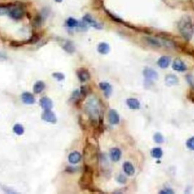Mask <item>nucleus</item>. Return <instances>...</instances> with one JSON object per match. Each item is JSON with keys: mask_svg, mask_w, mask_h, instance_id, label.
I'll use <instances>...</instances> for the list:
<instances>
[{"mask_svg": "<svg viewBox=\"0 0 194 194\" xmlns=\"http://www.w3.org/2000/svg\"><path fill=\"white\" fill-rule=\"evenodd\" d=\"M172 68H174L175 70H177V71H180V72L185 71V70H187L186 65H185L181 59H175L174 61Z\"/></svg>", "mask_w": 194, "mask_h": 194, "instance_id": "obj_12", "label": "nucleus"}, {"mask_svg": "<svg viewBox=\"0 0 194 194\" xmlns=\"http://www.w3.org/2000/svg\"><path fill=\"white\" fill-rule=\"evenodd\" d=\"M39 40H40V35L38 33H36V34L33 35L32 37H31V39H30L27 43H35L36 42H38Z\"/></svg>", "mask_w": 194, "mask_h": 194, "instance_id": "obj_30", "label": "nucleus"}, {"mask_svg": "<svg viewBox=\"0 0 194 194\" xmlns=\"http://www.w3.org/2000/svg\"><path fill=\"white\" fill-rule=\"evenodd\" d=\"M127 105L131 109H138L140 106V102L136 99L130 98L127 99Z\"/></svg>", "mask_w": 194, "mask_h": 194, "instance_id": "obj_20", "label": "nucleus"}, {"mask_svg": "<svg viewBox=\"0 0 194 194\" xmlns=\"http://www.w3.org/2000/svg\"><path fill=\"white\" fill-rule=\"evenodd\" d=\"M178 27L180 33L183 38L187 40L191 39L193 33V24L190 16H183L180 21Z\"/></svg>", "mask_w": 194, "mask_h": 194, "instance_id": "obj_1", "label": "nucleus"}, {"mask_svg": "<svg viewBox=\"0 0 194 194\" xmlns=\"http://www.w3.org/2000/svg\"><path fill=\"white\" fill-rule=\"evenodd\" d=\"M52 77L59 81L63 80L65 79V75L62 73H59V72H56V73L52 74Z\"/></svg>", "mask_w": 194, "mask_h": 194, "instance_id": "obj_28", "label": "nucleus"}, {"mask_svg": "<svg viewBox=\"0 0 194 194\" xmlns=\"http://www.w3.org/2000/svg\"><path fill=\"white\" fill-rule=\"evenodd\" d=\"M77 74L79 80H80L81 82H85V81L89 80L90 77L89 71H88L87 70L84 69V68H80V69H79L77 71Z\"/></svg>", "mask_w": 194, "mask_h": 194, "instance_id": "obj_11", "label": "nucleus"}, {"mask_svg": "<svg viewBox=\"0 0 194 194\" xmlns=\"http://www.w3.org/2000/svg\"><path fill=\"white\" fill-rule=\"evenodd\" d=\"M109 121L112 124H117L119 123V115L114 110L111 109L109 112Z\"/></svg>", "mask_w": 194, "mask_h": 194, "instance_id": "obj_13", "label": "nucleus"}, {"mask_svg": "<svg viewBox=\"0 0 194 194\" xmlns=\"http://www.w3.org/2000/svg\"><path fill=\"white\" fill-rule=\"evenodd\" d=\"M81 159V155L78 152L75 151L71 153L68 156V161L70 164H77Z\"/></svg>", "mask_w": 194, "mask_h": 194, "instance_id": "obj_14", "label": "nucleus"}, {"mask_svg": "<svg viewBox=\"0 0 194 194\" xmlns=\"http://www.w3.org/2000/svg\"><path fill=\"white\" fill-rule=\"evenodd\" d=\"M93 183V169L89 165H85L84 173L80 177L79 184L83 189H89Z\"/></svg>", "mask_w": 194, "mask_h": 194, "instance_id": "obj_3", "label": "nucleus"}, {"mask_svg": "<svg viewBox=\"0 0 194 194\" xmlns=\"http://www.w3.org/2000/svg\"><path fill=\"white\" fill-rule=\"evenodd\" d=\"M143 40L148 45H149L152 47H154V48H160V47L163 46H170V43L165 41V40H159V39L150 37V36H146Z\"/></svg>", "mask_w": 194, "mask_h": 194, "instance_id": "obj_4", "label": "nucleus"}, {"mask_svg": "<svg viewBox=\"0 0 194 194\" xmlns=\"http://www.w3.org/2000/svg\"><path fill=\"white\" fill-rule=\"evenodd\" d=\"M85 111L86 114L90 116V118L93 121H96V120L99 117L100 113L99 105V103L96 99H90L86 102L85 105Z\"/></svg>", "mask_w": 194, "mask_h": 194, "instance_id": "obj_2", "label": "nucleus"}, {"mask_svg": "<svg viewBox=\"0 0 194 194\" xmlns=\"http://www.w3.org/2000/svg\"><path fill=\"white\" fill-rule=\"evenodd\" d=\"M84 20L86 23L89 24L90 25H91L92 27L96 28V29H102V28H103V26L101 25V24H99L98 22H96V21L90 15H85V16L84 17Z\"/></svg>", "mask_w": 194, "mask_h": 194, "instance_id": "obj_7", "label": "nucleus"}, {"mask_svg": "<svg viewBox=\"0 0 194 194\" xmlns=\"http://www.w3.org/2000/svg\"><path fill=\"white\" fill-rule=\"evenodd\" d=\"M42 119L46 122L52 123V124H55L57 121L56 114L51 110H44V112L42 114Z\"/></svg>", "mask_w": 194, "mask_h": 194, "instance_id": "obj_5", "label": "nucleus"}, {"mask_svg": "<svg viewBox=\"0 0 194 194\" xmlns=\"http://www.w3.org/2000/svg\"><path fill=\"white\" fill-rule=\"evenodd\" d=\"M56 2H62V0H55Z\"/></svg>", "mask_w": 194, "mask_h": 194, "instance_id": "obj_36", "label": "nucleus"}, {"mask_svg": "<svg viewBox=\"0 0 194 194\" xmlns=\"http://www.w3.org/2000/svg\"><path fill=\"white\" fill-rule=\"evenodd\" d=\"M162 154H163V153H162V150L160 148H154L151 151V155L153 158H160L162 156Z\"/></svg>", "mask_w": 194, "mask_h": 194, "instance_id": "obj_23", "label": "nucleus"}, {"mask_svg": "<svg viewBox=\"0 0 194 194\" xmlns=\"http://www.w3.org/2000/svg\"><path fill=\"white\" fill-rule=\"evenodd\" d=\"M154 140L156 141L157 143H162L164 142V137L161 133H156L154 135Z\"/></svg>", "mask_w": 194, "mask_h": 194, "instance_id": "obj_27", "label": "nucleus"}, {"mask_svg": "<svg viewBox=\"0 0 194 194\" xmlns=\"http://www.w3.org/2000/svg\"><path fill=\"white\" fill-rule=\"evenodd\" d=\"M187 146L190 149L194 150V137H191V138H190L187 141Z\"/></svg>", "mask_w": 194, "mask_h": 194, "instance_id": "obj_29", "label": "nucleus"}, {"mask_svg": "<svg viewBox=\"0 0 194 194\" xmlns=\"http://www.w3.org/2000/svg\"><path fill=\"white\" fill-rule=\"evenodd\" d=\"M121 152L118 148H113L110 150V158L112 161L118 162L121 158Z\"/></svg>", "mask_w": 194, "mask_h": 194, "instance_id": "obj_15", "label": "nucleus"}, {"mask_svg": "<svg viewBox=\"0 0 194 194\" xmlns=\"http://www.w3.org/2000/svg\"><path fill=\"white\" fill-rule=\"evenodd\" d=\"M98 49V52H99V53H101L103 55H105L109 52V51H110V47H109L108 43H102L99 44L98 49Z\"/></svg>", "mask_w": 194, "mask_h": 194, "instance_id": "obj_22", "label": "nucleus"}, {"mask_svg": "<svg viewBox=\"0 0 194 194\" xmlns=\"http://www.w3.org/2000/svg\"><path fill=\"white\" fill-rule=\"evenodd\" d=\"M40 105L44 110H51L52 109V106H53L52 100L46 96H44L40 99Z\"/></svg>", "mask_w": 194, "mask_h": 194, "instance_id": "obj_6", "label": "nucleus"}, {"mask_svg": "<svg viewBox=\"0 0 194 194\" xmlns=\"http://www.w3.org/2000/svg\"><path fill=\"white\" fill-rule=\"evenodd\" d=\"M99 87L103 91L104 94L106 97H109L112 93V86L108 83H101L99 84Z\"/></svg>", "mask_w": 194, "mask_h": 194, "instance_id": "obj_17", "label": "nucleus"}, {"mask_svg": "<svg viewBox=\"0 0 194 194\" xmlns=\"http://www.w3.org/2000/svg\"><path fill=\"white\" fill-rule=\"evenodd\" d=\"M22 99L24 103L27 104V105H32L35 103V98L33 94L28 92H25L23 93L22 95Z\"/></svg>", "mask_w": 194, "mask_h": 194, "instance_id": "obj_9", "label": "nucleus"}, {"mask_svg": "<svg viewBox=\"0 0 194 194\" xmlns=\"http://www.w3.org/2000/svg\"><path fill=\"white\" fill-rule=\"evenodd\" d=\"M63 49H64L66 52H69V53H72V52H75V46H74V45L70 43V42H66V43H65V45L63 46Z\"/></svg>", "mask_w": 194, "mask_h": 194, "instance_id": "obj_25", "label": "nucleus"}, {"mask_svg": "<svg viewBox=\"0 0 194 194\" xmlns=\"http://www.w3.org/2000/svg\"><path fill=\"white\" fill-rule=\"evenodd\" d=\"M143 75L149 80H155L158 79V74L151 68H146L143 70Z\"/></svg>", "mask_w": 194, "mask_h": 194, "instance_id": "obj_10", "label": "nucleus"}, {"mask_svg": "<svg viewBox=\"0 0 194 194\" xmlns=\"http://www.w3.org/2000/svg\"><path fill=\"white\" fill-rule=\"evenodd\" d=\"M67 25L69 27H77L79 25V22H77V20L73 17H69V18L67 20L66 22Z\"/></svg>", "mask_w": 194, "mask_h": 194, "instance_id": "obj_26", "label": "nucleus"}, {"mask_svg": "<svg viewBox=\"0 0 194 194\" xmlns=\"http://www.w3.org/2000/svg\"><path fill=\"white\" fill-rule=\"evenodd\" d=\"M123 169H124L125 174H128V176L133 175L135 173L134 167H133L131 163H130V162H124V165H123Z\"/></svg>", "mask_w": 194, "mask_h": 194, "instance_id": "obj_16", "label": "nucleus"}, {"mask_svg": "<svg viewBox=\"0 0 194 194\" xmlns=\"http://www.w3.org/2000/svg\"><path fill=\"white\" fill-rule=\"evenodd\" d=\"M171 62V59L168 56H162L158 61V65L162 68H166Z\"/></svg>", "mask_w": 194, "mask_h": 194, "instance_id": "obj_18", "label": "nucleus"}, {"mask_svg": "<svg viewBox=\"0 0 194 194\" xmlns=\"http://www.w3.org/2000/svg\"><path fill=\"white\" fill-rule=\"evenodd\" d=\"M118 181H119L120 183H124L126 182V178H125L123 175H119V177H118Z\"/></svg>", "mask_w": 194, "mask_h": 194, "instance_id": "obj_34", "label": "nucleus"}, {"mask_svg": "<svg viewBox=\"0 0 194 194\" xmlns=\"http://www.w3.org/2000/svg\"><path fill=\"white\" fill-rule=\"evenodd\" d=\"M24 12L23 11L22 8H15L12 9V11L9 12V15L12 18L15 19V20H19L22 19L23 16H24Z\"/></svg>", "mask_w": 194, "mask_h": 194, "instance_id": "obj_8", "label": "nucleus"}, {"mask_svg": "<svg viewBox=\"0 0 194 194\" xmlns=\"http://www.w3.org/2000/svg\"><path fill=\"white\" fill-rule=\"evenodd\" d=\"M42 17L40 16H37L35 17V20H34V22H33V24H34L35 26H36V27H38V26H40L42 24Z\"/></svg>", "mask_w": 194, "mask_h": 194, "instance_id": "obj_32", "label": "nucleus"}, {"mask_svg": "<svg viewBox=\"0 0 194 194\" xmlns=\"http://www.w3.org/2000/svg\"><path fill=\"white\" fill-rule=\"evenodd\" d=\"M45 87V83L43 82V81H37L33 86V92L36 94H40L44 90Z\"/></svg>", "mask_w": 194, "mask_h": 194, "instance_id": "obj_21", "label": "nucleus"}, {"mask_svg": "<svg viewBox=\"0 0 194 194\" xmlns=\"http://www.w3.org/2000/svg\"><path fill=\"white\" fill-rule=\"evenodd\" d=\"M174 193V191L171 190H165L160 191V193Z\"/></svg>", "mask_w": 194, "mask_h": 194, "instance_id": "obj_35", "label": "nucleus"}, {"mask_svg": "<svg viewBox=\"0 0 194 194\" xmlns=\"http://www.w3.org/2000/svg\"><path fill=\"white\" fill-rule=\"evenodd\" d=\"M187 81L189 82V84H190V86H191L193 88H194V77L193 76L188 75L187 77Z\"/></svg>", "mask_w": 194, "mask_h": 194, "instance_id": "obj_33", "label": "nucleus"}, {"mask_svg": "<svg viewBox=\"0 0 194 194\" xmlns=\"http://www.w3.org/2000/svg\"><path fill=\"white\" fill-rule=\"evenodd\" d=\"M8 12V8L6 6H0V15H4Z\"/></svg>", "mask_w": 194, "mask_h": 194, "instance_id": "obj_31", "label": "nucleus"}, {"mask_svg": "<svg viewBox=\"0 0 194 194\" xmlns=\"http://www.w3.org/2000/svg\"><path fill=\"white\" fill-rule=\"evenodd\" d=\"M165 83L167 86L176 85L178 84V78L174 75H168L165 77Z\"/></svg>", "mask_w": 194, "mask_h": 194, "instance_id": "obj_19", "label": "nucleus"}, {"mask_svg": "<svg viewBox=\"0 0 194 194\" xmlns=\"http://www.w3.org/2000/svg\"><path fill=\"white\" fill-rule=\"evenodd\" d=\"M13 131L15 132V134L17 135H22L24 133V128L22 124H16L14 126Z\"/></svg>", "mask_w": 194, "mask_h": 194, "instance_id": "obj_24", "label": "nucleus"}]
</instances>
